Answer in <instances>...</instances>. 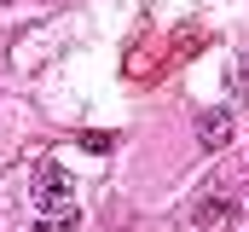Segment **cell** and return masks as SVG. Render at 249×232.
I'll use <instances>...</instances> for the list:
<instances>
[{"instance_id": "3957f363", "label": "cell", "mask_w": 249, "mask_h": 232, "mask_svg": "<svg viewBox=\"0 0 249 232\" xmlns=\"http://www.w3.org/2000/svg\"><path fill=\"white\" fill-rule=\"evenodd\" d=\"M197 139H203V151H220L232 139V111H203L197 116Z\"/></svg>"}, {"instance_id": "7a4b0ae2", "label": "cell", "mask_w": 249, "mask_h": 232, "mask_svg": "<svg viewBox=\"0 0 249 232\" xmlns=\"http://www.w3.org/2000/svg\"><path fill=\"white\" fill-rule=\"evenodd\" d=\"M191 221L203 232H232L238 227V203H232V197H203V203L191 209Z\"/></svg>"}, {"instance_id": "277c9868", "label": "cell", "mask_w": 249, "mask_h": 232, "mask_svg": "<svg viewBox=\"0 0 249 232\" xmlns=\"http://www.w3.org/2000/svg\"><path fill=\"white\" fill-rule=\"evenodd\" d=\"M75 227H81V215H75V209H64V215H41L29 232H75Z\"/></svg>"}, {"instance_id": "6da1fadb", "label": "cell", "mask_w": 249, "mask_h": 232, "mask_svg": "<svg viewBox=\"0 0 249 232\" xmlns=\"http://www.w3.org/2000/svg\"><path fill=\"white\" fill-rule=\"evenodd\" d=\"M35 203H41V215L75 209V186H70V174L58 163H35Z\"/></svg>"}]
</instances>
